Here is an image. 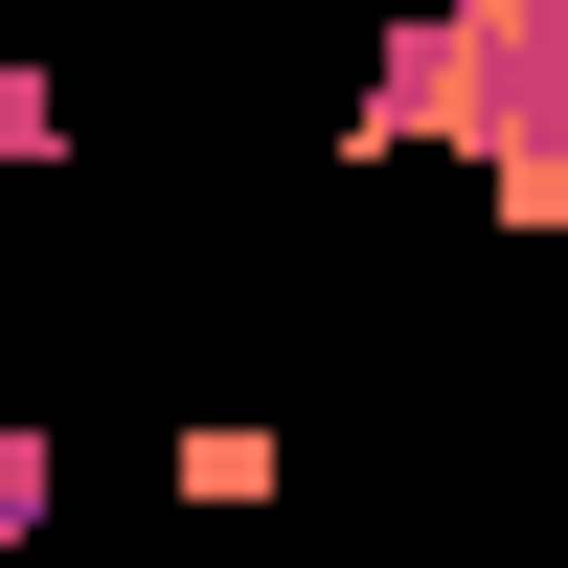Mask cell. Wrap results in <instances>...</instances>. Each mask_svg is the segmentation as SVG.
I'll use <instances>...</instances> for the list:
<instances>
[{
	"label": "cell",
	"instance_id": "cell-3",
	"mask_svg": "<svg viewBox=\"0 0 568 568\" xmlns=\"http://www.w3.org/2000/svg\"><path fill=\"white\" fill-rule=\"evenodd\" d=\"M0 546H45V433L0 409Z\"/></svg>",
	"mask_w": 568,
	"mask_h": 568
},
{
	"label": "cell",
	"instance_id": "cell-2",
	"mask_svg": "<svg viewBox=\"0 0 568 568\" xmlns=\"http://www.w3.org/2000/svg\"><path fill=\"white\" fill-rule=\"evenodd\" d=\"M23 160H69V69H0V182Z\"/></svg>",
	"mask_w": 568,
	"mask_h": 568
},
{
	"label": "cell",
	"instance_id": "cell-1",
	"mask_svg": "<svg viewBox=\"0 0 568 568\" xmlns=\"http://www.w3.org/2000/svg\"><path fill=\"white\" fill-rule=\"evenodd\" d=\"M160 478H182V500H205V524H251V500H273V478H296V455H273V433H251V409H205V433H182V455H160Z\"/></svg>",
	"mask_w": 568,
	"mask_h": 568
}]
</instances>
